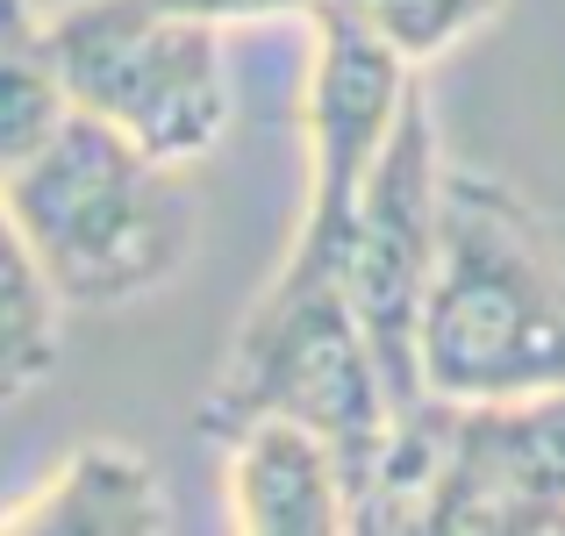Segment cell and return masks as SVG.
I'll use <instances>...</instances> for the list:
<instances>
[{"label":"cell","mask_w":565,"mask_h":536,"mask_svg":"<svg viewBox=\"0 0 565 536\" xmlns=\"http://www.w3.org/2000/svg\"><path fill=\"white\" fill-rule=\"evenodd\" d=\"M415 379L437 400L565 386V236L494 172L444 165L437 258L415 308Z\"/></svg>","instance_id":"1"},{"label":"cell","mask_w":565,"mask_h":536,"mask_svg":"<svg viewBox=\"0 0 565 536\" xmlns=\"http://www.w3.org/2000/svg\"><path fill=\"white\" fill-rule=\"evenodd\" d=\"M0 201L65 315H115L151 301L201 244L186 165L143 158L94 115H65L43 151L0 172Z\"/></svg>","instance_id":"2"},{"label":"cell","mask_w":565,"mask_h":536,"mask_svg":"<svg viewBox=\"0 0 565 536\" xmlns=\"http://www.w3.org/2000/svg\"><path fill=\"white\" fill-rule=\"evenodd\" d=\"M250 415H287V422L316 429L351 480V523H359V501L373 486L394 400H386L380 365L365 351V330L351 315L344 250L287 236L273 279L244 308V322H236L193 422L215 443L236 422H250Z\"/></svg>","instance_id":"3"},{"label":"cell","mask_w":565,"mask_h":536,"mask_svg":"<svg viewBox=\"0 0 565 536\" xmlns=\"http://www.w3.org/2000/svg\"><path fill=\"white\" fill-rule=\"evenodd\" d=\"M72 115L129 137L143 158L193 165L236 122L222 29L158 14L143 0H65L43 14Z\"/></svg>","instance_id":"4"},{"label":"cell","mask_w":565,"mask_h":536,"mask_svg":"<svg viewBox=\"0 0 565 536\" xmlns=\"http://www.w3.org/2000/svg\"><path fill=\"white\" fill-rule=\"evenodd\" d=\"M437 186H444L437 115H429V94L408 79L373 165L359 179L351 229H344V293L394 408L423 400L415 308H423V287H429V258H437Z\"/></svg>","instance_id":"5"},{"label":"cell","mask_w":565,"mask_h":536,"mask_svg":"<svg viewBox=\"0 0 565 536\" xmlns=\"http://www.w3.org/2000/svg\"><path fill=\"white\" fill-rule=\"evenodd\" d=\"M222 443V501L250 536H337L351 529V480L316 429L250 415Z\"/></svg>","instance_id":"6"},{"label":"cell","mask_w":565,"mask_h":536,"mask_svg":"<svg viewBox=\"0 0 565 536\" xmlns=\"http://www.w3.org/2000/svg\"><path fill=\"white\" fill-rule=\"evenodd\" d=\"M0 529L29 536H158L172 529L166 472L129 443H72L36 486L0 508Z\"/></svg>","instance_id":"7"},{"label":"cell","mask_w":565,"mask_h":536,"mask_svg":"<svg viewBox=\"0 0 565 536\" xmlns=\"http://www.w3.org/2000/svg\"><path fill=\"white\" fill-rule=\"evenodd\" d=\"M65 365V308L0 201V400H29Z\"/></svg>","instance_id":"8"},{"label":"cell","mask_w":565,"mask_h":536,"mask_svg":"<svg viewBox=\"0 0 565 536\" xmlns=\"http://www.w3.org/2000/svg\"><path fill=\"white\" fill-rule=\"evenodd\" d=\"M65 115L72 100H65V79H57L43 14L29 0H0V172H14L29 151H43Z\"/></svg>","instance_id":"9"},{"label":"cell","mask_w":565,"mask_h":536,"mask_svg":"<svg viewBox=\"0 0 565 536\" xmlns=\"http://www.w3.org/2000/svg\"><path fill=\"white\" fill-rule=\"evenodd\" d=\"M322 8L351 14V22H359L365 36H380L401 65H429V57L458 51L466 36H480L509 0H322Z\"/></svg>","instance_id":"10"},{"label":"cell","mask_w":565,"mask_h":536,"mask_svg":"<svg viewBox=\"0 0 565 536\" xmlns=\"http://www.w3.org/2000/svg\"><path fill=\"white\" fill-rule=\"evenodd\" d=\"M158 14H180L201 29H250V22H316L322 0H143Z\"/></svg>","instance_id":"11"}]
</instances>
